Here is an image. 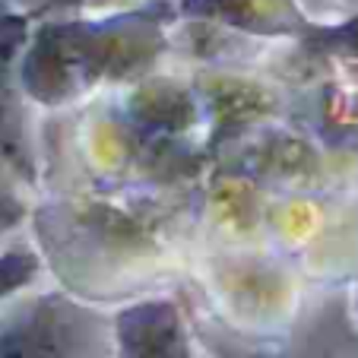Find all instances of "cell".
Returning <instances> with one entry per match:
<instances>
[{"label":"cell","mask_w":358,"mask_h":358,"mask_svg":"<svg viewBox=\"0 0 358 358\" xmlns=\"http://www.w3.org/2000/svg\"><path fill=\"white\" fill-rule=\"evenodd\" d=\"M32 270H35V260L26 257V254H7V257H0V298L22 289V285L32 279Z\"/></svg>","instance_id":"1"}]
</instances>
